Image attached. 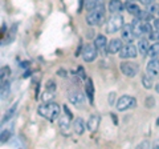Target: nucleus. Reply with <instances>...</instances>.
<instances>
[{"instance_id":"nucleus-1","label":"nucleus","mask_w":159,"mask_h":149,"mask_svg":"<svg viewBox=\"0 0 159 149\" xmlns=\"http://www.w3.org/2000/svg\"><path fill=\"white\" fill-rule=\"evenodd\" d=\"M37 112L40 116H43L44 118H48L49 121H54L57 120L60 116V107L54 103H48V104H43L37 108Z\"/></svg>"},{"instance_id":"nucleus-2","label":"nucleus","mask_w":159,"mask_h":149,"mask_svg":"<svg viewBox=\"0 0 159 149\" xmlns=\"http://www.w3.org/2000/svg\"><path fill=\"white\" fill-rule=\"evenodd\" d=\"M103 16H105V8H103V4H99L93 11H90L86 17V22L89 26H97L103 20Z\"/></svg>"},{"instance_id":"nucleus-3","label":"nucleus","mask_w":159,"mask_h":149,"mask_svg":"<svg viewBox=\"0 0 159 149\" xmlns=\"http://www.w3.org/2000/svg\"><path fill=\"white\" fill-rule=\"evenodd\" d=\"M123 27V16L119 13H114L110 16V19L107 20L106 24V31L109 33H114V32H118L121 31Z\"/></svg>"},{"instance_id":"nucleus-4","label":"nucleus","mask_w":159,"mask_h":149,"mask_svg":"<svg viewBox=\"0 0 159 149\" xmlns=\"http://www.w3.org/2000/svg\"><path fill=\"white\" fill-rule=\"evenodd\" d=\"M137 105V100L131 96H122L118 99L117 101V109L118 111H127L130 108H134Z\"/></svg>"},{"instance_id":"nucleus-5","label":"nucleus","mask_w":159,"mask_h":149,"mask_svg":"<svg viewBox=\"0 0 159 149\" xmlns=\"http://www.w3.org/2000/svg\"><path fill=\"white\" fill-rule=\"evenodd\" d=\"M68 99H69V101H70L73 105H76V107H82L84 104H85V96H84L80 91L69 92Z\"/></svg>"},{"instance_id":"nucleus-6","label":"nucleus","mask_w":159,"mask_h":149,"mask_svg":"<svg viewBox=\"0 0 159 149\" xmlns=\"http://www.w3.org/2000/svg\"><path fill=\"white\" fill-rule=\"evenodd\" d=\"M119 56H121V59H134L137 56V48L134 47L131 43H129L127 46L121 48Z\"/></svg>"},{"instance_id":"nucleus-7","label":"nucleus","mask_w":159,"mask_h":149,"mask_svg":"<svg viewBox=\"0 0 159 149\" xmlns=\"http://www.w3.org/2000/svg\"><path fill=\"white\" fill-rule=\"evenodd\" d=\"M121 71L127 77H134L138 73V65L134 63H122L121 64Z\"/></svg>"},{"instance_id":"nucleus-8","label":"nucleus","mask_w":159,"mask_h":149,"mask_svg":"<svg viewBox=\"0 0 159 149\" xmlns=\"http://www.w3.org/2000/svg\"><path fill=\"white\" fill-rule=\"evenodd\" d=\"M82 57L85 61H93L97 57V48L93 46H86L82 51Z\"/></svg>"},{"instance_id":"nucleus-9","label":"nucleus","mask_w":159,"mask_h":149,"mask_svg":"<svg viewBox=\"0 0 159 149\" xmlns=\"http://www.w3.org/2000/svg\"><path fill=\"white\" fill-rule=\"evenodd\" d=\"M147 74L151 77H157L159 74V60L158 59H151L147 64Z\"/></svg>"},{"instance_id":"nucleus-10","label":"nucleus","mask_w":159,"mask_h":149,"mask_svg":"<svg viewBox=\"0 0 159 149\" xmlns=\"http://www.w3.org/2000/svg\"><path fill=\"white\" fill-rule=\"evenodd\" d=\"M121 35H122V40H125L127 43H131L133 39L135 37V36H134V32H133L131 24H126V26H123L122 31H121Z\"/></svg>"},{"instance_id":"nucleus-11","label":"nucleus","mask_w":159,"mask_h":149,"mask_svg":"<svg viewBox=\"0 0 159 149\" xmlns=\"http://www.w3.org/2000/svg\"><path fill=\"white\" fill-rule=\"evenodd\" d=\"M131 27H133V32H134V36L135 37H141L142 35H145L143 33V20H141L139 17H137L135 20L133 22Z\"/></svg>"},{"instance_id":"nucleus-12","label":"nucleus","mask_w":159,"mask_h":149,"mask_svg":"<svg viewBox=\"0 0 159 149\" xmlns=\"http://www.w3.org/2000/svg\"><path fill=\"white\" fill-rule=\"evenodd\" d=\"M99 123H101V117L97 116V115H92L90 117H89L86 127H88V129L90 132H96L98 125H99Z\"/></svg>"},{"instance_id":"nucleus-13","label":"nucleus","mask_w":159,"mask_h":149,"mask_svg":"<svg viewBox=\"0 0 159 149\" xmlns=\"http://www.w3.org/2000/svg\"><path fill=\"white\" fill-rule=\"evenodd\" d=\"M121 48H122V41L119 40V39H114V40H111L110 43H109V46H107V52L109 53H117L121 51Z\"/></svg>"},{"instance_id":"nucleus-14","label":"nucleus","mask_w":159,"mask_h":149,"mask_svg":"<svg viewBox=\"0 0 159 149\" xmlns=\"http://www.w3.org/2000/svg\"><path fill=\"white\" fill-rule=\"evenodd\" d=\"M123 9V4L119 0H110L109 3V11L111 13H119Z\"/></svg>"},{"instance_id":"nucleus-15","label":"nucleus","mask_w":159,"mask_h":149,"mask_svg":"<svg viewBox=\"0 0 159 149\" xmlns=\"http://www.w3.org/2000/svg\"><path fill=\"white\" fill-rule=\"evenodd\" d=\"M73 129L77 135H82L84 133V131H85V123H84V120L81 117H78L73 121Z\"/></svg>"},{"instance_id":"nucleus-16","label":"nucleus","mask_w":159,"mask_h":149,"mask_svg":"<svg viewBox=\"0 0 159 149\" xmlns=\"http://www.w3.org/2000/svg\"><path fill=\"white\" fill-rule=\"evenodd\" d=\"M148 49H150V47H148V40H146V39H141V40L138 41L139 53H141L142 56H146V55L148 53Z\"/></svg>"},{"instance_id":"nucleus-17","label":"nucleus","mask_w":159,"mask_h":149,"mask_svg":"<svg viewBox=\"0 0 159 149\" xmlns=\"http://www.w3.org/2000/svg\"><path fill=\"white\" fill-rule=\"evenodd\" d=\"M106 43H107L106 37L103 36V35H98V36L96 37V41H94V47H96L98 51H103L105 47H106Z\"/></svg>"},{"instance_id":"nucleus-18","label":"nucleus","mask_w":159,"mask_h":149,"mask_svg":"<svg viewBox=\"0 0 159 149\" xmlns=\"http://www.w3.org/2000/svg\"><path fill=\"white\" fill-rule=\"evenodd\" d=\"M126 9H127V12H129V13L134 15V16H138V15L141 13V11H142V9L139 8L135 3H131V2H127V4H126Z\"/></svg>"},{"instance_id":"nucleus-19","label":"nucleus","mask_w":159,"mask_h":149,"mask_svg":"<svg viewBox=\"0 0 159 149\" xmlns=\"http://www.w3.org/2000/svg\"><path fill=\"white\" fill-rule=\"evenodd\" d=\"M69 118L68 116H64V117H60V120H58V123H60V128H61V131H62V133H65V135H68L69 133Z\"/></svg>"},{"instance_id":"nucleus-20","label":"nucleus","mask_w":159,"mask_h":149,"mask_svg":"<svg viewBox=\"0 0 159 149\" xmlns=\"http://www.w3.org/2000/svg\"><path fill=\"white\" fill-rule=\"evenodd\" d=\"M99 4H102V0H85V9L90 12L96 7H98Z\"/></svg>"},{"instance_id":"nucleus-21","label":"nucleus","mask_w":159,"mask_h":149,"mask_svg":"<svg viewBox=\"0 0 159 149\" xmlns=\"http://www.w3.org/2000/svg\"><path fill=\"white\" fill-rule=\"evenodd\" d=\"M147 55L151 59H158L159 57V43H154V46H151L150 49H148Z\"/></svg>"},{"instance_id":"nucleus-22","label":"nucleus","mask_w":159,"mask_h":149,"mask_svg":"<svg viewBox=\"0 0 159 149\" xmlns=\"http://www.w3.org/2000/svg\"><path fill=\"white\" fill-rule=\"evenodd\" d=\"M86 93H88V97L90 103H93V97H94V87H93V81L89 79L88 83H86Z\"/></svg>"},{"instance_id":"nucleus-23","label":"nucleus","mask_w":159,"mask_h":149,"mask_svg":"<svg viewBox=\"0 0 159 149\" xmlns=\"http://www.w3.org/2000/svg\"><path fill=\"white\" fill-rule=\"evenodd\" d=\"M142 83H143V85H145V88H147V89H150L152 85V81H151V76L150 74H145V76L142 77Z\"/></svg>"},{"instance_id":"nucleus-24","label":"nucleus","mask_w":159,"mask_h":149,"mask_svg":"<svg viewBox=\"0 0 159 149\" xmlns=\"http://www.w3.org/2000/svg\"><path fill=\"white\" fill-rule=\"evenodd\" d=\"M15 111H16V105H13V107H12V108H11V109H9V111H8L7 113H6V117H4V118H3V123H4V121H8V120H9V118H11V117H12V115H13V113H15Z\"/></svg>"},{"instance_id":"nucleus-25","label":"nucleus","mask_w":159,"mask_h":149,"mask_svg":"<svg viewBox=\"0 0 159 149\" xmlns=\"http://www.w3.org/2000/svg\"><path fill=\"white\" fill-rule=\"evenodd\" d=\"M148 39L152 40V41L159 40V31H158V29H157V31H151L150 33H148Z\"/></svg>"},{"instance_id":"nucleus-26","label":"nucleus","mask_w":159,"mask_h":149,"mask_svg":"<svg viewBox=\"0 0 159 149\" xmlns=\"http://www.w3.org/2000/svg\"><path fill=\"white\" fill-rule=\"evenodd\" d=\"M147 11L152 15L154 12H158V11H159V6H158V4H152V3H151V4H148Z\"/></svg>"},{"instance_id":"nucleus-27","label":"nucleus","mask_w":159,"mask_h":149,"mask_svg":"<svg viewBox=\"0 0 159 149\" xmlns=\"http://www.w3.org/2000/svg\"><path fill=\"white\" fill-rule=\"evenodd\" d=\"M9 136H11V131H3L2 132V142H6Z\"/></svg>"},{"instance_id":"nucleus-28","label":"nucleus","mask_w":159,"mask_h":149,"mask_svg":"<svg viewBox=\"0 0 159 149\" xmlns=\"http://www.w3.org/2000/svg\"><path fill=\"white\" fill-rule=\"evenodd\" d=\"M52 99H53L52 92H49V91H48V92L44 93V96H43V100H44V101H48V103H49V101L52 100Z\"/></svg>"},{"instance_id":"nucleus-29","label":"nucleus","mask_w":159,"mask_h":149,"mask_svg":"<svg viewBox=\"0 0 159 149\" xmlns=\"http://www.w3.org/2000/svg\"><path fill=\"white\" fill-rule=\"evenodd\" d=\"M146 105L148 108H151L152 105H155V100H154V97H148L147 100H146Z\"/></svg>"},{"instance_id":"nucleus-30","label":"nucleus","mask_w":159,"mask_h":149,"mask_svg":"<svg viewBox=\"0 0 159 149\" xmlns=\"http://www.w3.org/2000/svg\"><path fill=\"white\" fill-rule=\"evenodd\" d=\"M64 111H65V113H66V116L69 117V118H72L73 116H72V112L70 111H69V109H68V107L65 105V107H64Z\"/></svg>"},{"instance_id":"nucleus-31","label":"nucleus","mask_w":159,"mask_h":149,"mask_svg":"<svg viewBox=\"0 0 159 149\" xmlns=\"http://www.w3.org/2000/svg\"><path fill=\"white\" fill-rule=\"evenodd\" d=\"M114 99H116V93H110V96H109V103L113 104L114 103Z\"/></svg>"},{"instance_id":"nucleus-32","label":"nucleus","mask_w":159,"mask_h":149,"mask_svg":"<svg viewBox=\"0 0 159 149\" xmlns=\"http://www.w3.org/2000/svg\"><path fill=\"white\" fill-rule=\"evenodd\" d=\"M142 4H146V6H148V4H151L152 3V0H139Z\"/></svg>"},{"instance_id":"nucleus-33","label":"nucleus","mask_w":159,"mask_h":149,"mask_svg":"<svg viewBox=\"0 0 159 149\" xmlns=\"http://www.w3.org/2000/svg\"><path fill=\"white\" fill-rule=\"evenodd\" d=\"M154 26H155V28L159 31V19H158V20H155V23H154Z\"/></svg>"},{"instance_id":"nucleus-34","label":"nucleus","mask_w":159,"mask_h":149,"mask_svg":"<svg viewBox=\"0 0 159 149\" xmlns=\"http://www.w3.org/2000/svg\"><path fill=\"white\" fill-rule=\"evenodd\" d=\"M155 91H157V92L159 93V81H158V83L155 84Z\"/></svg>"},{"instance_id":"nucleus-35","label":"nucleus","mask_w":159,"mask_h":149,"mask_svg":"<svg viewBox=\"0 0 159 149\" xmlns=\"http://www.w3.org/2000/svg\"><path fill=\"white\" fill-rule=\"evenodd\" d=\"M127 2H131V3H134V2H135V0H127Z\"/></svg>"},{"instance_id":"nucleus-36","label":"nucleus","mask_w":159,"mask_h":149,"mask_svg":"<svg viewBox=\"0 0 159 149\" xmlns=\"http://www.w3.org/2000/svg\"><path fill=\"white\" fill-rule=\"evenodd\" d=\"M157 125H159V118H158V121H157Z\"/></svg>"},{"instance_id":"nucleus-37","label":"nucleus","mask_w":159,"mask_h":149,"mask_svg":"<svg viewBox=\"0 0 159 149\" xmlns=\"http://www.w3.org/2000/svg\"><path fill=\"white\" fill-rule=\"evenodd\" d=\"M158 16H159V11H158Z\"/></svg>"}]
</instances>
